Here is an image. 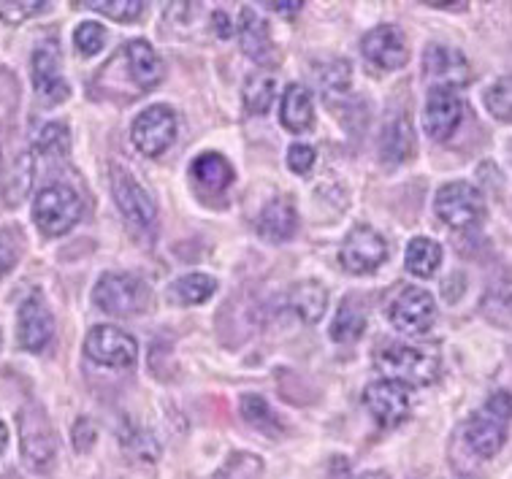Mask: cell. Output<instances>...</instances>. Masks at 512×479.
I'll list each match as a JSON object with an SVG mask.
<instances>
[{"label":"cell","instance_id":"cell-18","mask_svg":"<svg viewBox=\"0 0 512 479\" xmlns=\"http://www.w3.org/2000/svg\"><path fill=\"white\" fill-rule=\"evenodd\" d=\"M239 44H242L244 55L255 60L261 65H277L280 63V55H277V47L271 41L269 25L263 22L252 9H244L242 17H239Z\"/></svg>","mask_w":512,"mask_h":479},{"label":"cell","instance_id":"cell-20","mask_svg":"<svg viewBox=\"0 0 512 479\" xmlns=\"http://www.w3.org/2000/svg\"><path fill=\"white\" fill-rule=\"evenodd\" d=\"M125 60H128V71H131L133 82L139 84V90H152L163 82V74H166L163 60L144 38H136L125 47Z\"/></svg>","mask_w":512,"mask_h":479},{"label":"cell","instance_id":"cell-13","mask_svg":"<svg viewBox=\"0 0 512 479\" xmlns=\"http://www.w3.org/2000/svg\"><path fill=\"white\" fill-rule=\"evenodd\" d=\"M361 52L366 63L374 65L377 71H399L410 60V49L396 25H377L361 38Z\"/></svg>","mask_w":512,"mask_h":479},{"label":"cell","instance_id":"cell-26","mask_svg":"<svg viewBox=\"0 0 512 479\" xmlns=\"http://www.w3.org/2000/svg\"><path fill=\"white\" fill-rule=\"evenodd\" d=\"M366 331V314L355 301H342L339 312H336L334 323H331V339L339 344H353L364 336Z\"/></svg>","mask_w":512,"mask_h":479},{"label":"cell","instance_id":"cell-16","mask_svg":"<svg viewBox=\"0 0 512 479\" xmlns=\"http://www.w3.org/2000/svg\"><path fill=\"white\" fill-rule=\"evenodd\" d=\"M423 74L429 82H437V87H464L472 79V68L458 49L445 47V44H429L423 52Z\"/></svg>","mask_w":512,"mask_h":479},{"label":"cell","instance_id":"cell-37","mask_svg":"<svg viewBox=\"0 0 512 479\" xmlns=\"http://www.w3.org/2000/svg\"><path fill=\"white\" fill-rule=\"evenodd\" d=\"M44 9H47V3H41V0H0V19L9 25H19Z\"/></svg>","mask_w":512,"mask_h":479},{"label":"cell","instance_id":"cell-34","mask_svg":"<svg viewBox=\"0 0 512 479\" xmlns=\"http://www.w3.org/2000/svg\"><path fill=\"white\" fill-rule=\"evenodd\" d=\"M350 74H353V68L347 60H334L331 65H326L323 74H317V79H320V87L328 98H339L350 90V79H353Z\"/></svg>","mask_w":512,"mask_h":479},{"label":"cell","instance_id":"cell-19","mask_svg":"<svg viewBox=\"0 0 512 479\" xmlns=\"http://www.w3.org/2000/svg\"><path fill=\"white\" fill-rule=\"evenodd\" d=\"M298 228V214L296 206L290 201V195H280V198H271L263 206L261 217H258V233L271 244H282V241L293 239V233Z\"/></svg>","mask_w":512,"mask_h":479},{"label":"cell","instance_id":"cell-9","mask_svg":"<svg viewBox=\"0 0 512 479\" xmlns=\"http://www.w3.org/2000/svg\"><path fill=\"white\" fill-rule=\"evenodd\" d=\"M84 352L87 358L95 360L98 366H109V369H128L136 363L139 355V344L131 333L120 331L114 325H95L84 339Z\"/></svg>","mask_w":512,"mask_h":479},{"label":"cell","instance_id":"cell-24","mask_svg":"<svg viewBox=\"0 0 512 479\" xmlns=\"http://www.w3.org/2000/svg\"><path fill=\"white\" fill-rule=\"evenodd\" d=\"M410 155H415V133H412L410 122L399 117L396 122H391L385 133H382L380 141V157L385 163H404L410 160Z\"/></svg>","mask_w":512,"mask_h":479},{"label":"cell","instance_id":"cell-40","mask_svg":"<svg viewBox=\"0 0 512 479\" xmlns=\"http://www.w3.org/2000/svg\"><path fill=\"white\" fill-rule=\"evenodd\" d=\"M95 442V428L87 417H79L74 425V447L79 452H87Z\"/></svg>","mask_w":512,"mask_h":479},{"label":"cell","instance_id":"cell-27","mask_svg":"<svg viewBox=\"0 0 512 479\" xmlns=\"http://www.w3.org/2000/svg\"><path fill=\"white\" fill-rule=\"evenodd\" d=\"M274 95H277V79L271 74H252L247 76L244 82L242 98L244 109L250 114H266L274 103Z\"/></svg>","mask_w":512,"mask_h":479},{"label":"cell","instance_id":"cell-36","mask_svg":"<svg viewBox=\"0 0 512 479\" xmlns=\"http://www.w3.org/2000/svg\"><path fill=\"white\" fill-rule=\"evenodd\" d=\"M74 44L82 55H98L106 44V30L98 22H82L74 30Z\"/></svg>","mask_w":512,"mask_h":479},{"label":"cell","instance_id":"cell-44","mask_svg":"<svg viewBox=\"0 0 512 479\" xmlns=\"http://www.w3.org/2000/svg\"><path fill=\"white\" fill-rule=\"evenodd\" d=\"M358 479H391L385 471H366V474H361Z\"/></svg>","mask_w":512,"mask_h":479},{"label":"cell","instance_id":"cell-33","mask_svg":"<svg viewBox=\"0 0 512 479\" xmlns=\"http://www.w3.org/2000/svg\"><path fill=\"white\" fill-rule=\"evenodd\" d=\"M82 6L98 11L103 17L117 19V22H133L147 9V3H141V0H87Z\"/></svg>","mask_w":512,"mask_h":479},{"label":"cell","instance_id":"cell-8","mask_svg":"<svg viewBox=\"0 0 512 479\" xmlns=\"http://www.w3.org/2000/svg\"><path fill=\"white\" fill-rule=\"evenodd\" d=\"M131 139L141 155L158 157L163 155L174 139H177V114L166 103H155L141 111L133 120Z\"/></svg>","mask_w":512,"mask_h":479},{"label":"cell","instance_id":"cell-29","mask_svg":"<svg viewBox=\"0 0 512 479\" xmlns=\"http://www.w3.org/2000/svg\"><path fill=\"white\" fill-rule=\"evenodd\" d=\"M239 409H242V417L247 420V425H252L255 431L271 433V436L282 431V420L263 396H244Z\"/></svg>","mask_w":512,"mask_h":479},{"label":"cell","instance_id":"cell-14","mask_svg":"<svg viewBox=\"0 0 512 479\" xmlns=\"http://www.w3.org/2000/svg\"><path fill=\"white\" fill-rule=\"evenodd\" d=\"M33 87L47 103H63L71 95V87L60 74V47L55 38H47L33 52Z\"/></svg>","mask_w":512,"mask_h":479},{"label":"cell","instance_id":"cell-32","mask_svg":"<svg viewBox=\"0 0 512 479\" xmlns=\"http://www.w3.org/2000/svg\"><path fill=\"white\" fill-rule=\"evenodd\" d=\"M485 109L491 111L496 120H512V76L496 79V82L485 90Z\"/></svg>","mask_w":512,"mask_h":479},{"label":"cell","instance_id":"cell-5","mask_svg":"<svg viewBox=\"0 0 512 479\" xmlns=\"http://www.w3.org/2000/svg\"><path fill=\"white\" fill-rule=\"evenodd\" d=\"M19 452L33 471H47L55 461V431L49 415L38 404H28L19 412Z\"/></svg>","mask_w":512,"mask_h":479},{"label":"cell","instance_id":"cell-11","mask_svg":"<svg viewBox=\"0 0 512 479\" xmlns=\"http://www.w3.org/2000/svg\"><path fill=\"white\" fill-rule=\"evenodd\" d=\"M388 258V244L369 225H355L339 249V263L350 274H372Z\"/></svg>","mask_w":512,"mask_h":479},{"label":"cell","instance_id":"cell-25","mask_svg":"<svg viewBox=\"0 0 512 479\" xmlns=\"http://www.w3.org/2000/svg\"><path fill=\"white\" fill-rule=\"evenodd\" d=\"M404 263H407V271H410L412 277H434V271L442 266V247H439L434 239L418 236V239H412L410 244H407Z\"/></svg>","mask_w":512,"mask_h":479},{"label":"cell","instance_id":"cell-17","mask_svg":"<svg viewBox=\"0 0 512 479\" xmlns=\"http://www.w3.org/2000/svg\"><path fill=\"white\" fill-rule=\"evenodd\" d=\"M55 336V320H52V312L49 306L44 304V298L38 293H33L19 306L17 317V339L19 344L28 352H41L47 347L49 341Z\"/></svg>","mask_w":512,"mask_h":479},{"label":"cell","instance_id":"cell-6","mask_svg":"<svg viewBox=\"0 0 512 479\" xmlns=\"http://www.w3.org/2000/svg\"><path fill=\"white\" fill-rule=\"evenodd\" d=\"M388 320L396 331L407 336H423L437 323V304L434 295L423 287H401L388 304Z\"/></svg>","mask_w":512,"mask_h":479},{"label":"cell","instance_id":"cell-28","mask_svg":"<svg viewBox=\"0 0 512 479\" xmlns=\"http://www.w3.org/2000/svg\"><path fill=\"white\" fill-rule=\"evenodd\" d=\"M217 290V279L206 277V274H187V277L177 279L174 285H171V298L177 301V304L185 306H196L209 301Z\"/></svg>","mask_w":512,"mask_h":479},{"label":"cell","instance_id":"cell-22","mask_svg":"<svg viewBox=\"0 0 512 479\" xmlns=\"http://www.w3.org/2000/svg\"><path fill=\"white\" fill-rule=\"evenodd\" d=\"M280 122L290 133H304L315 125V103L304 84H288L282 95Z\"/></svg>","mask_w":512,"mask_h":479},{"label":"cell","instance_id":"cell-39","mask_svg":"<svg viewBox=\"0 0 512 479\" xmlns=\"http://www.w3.org/2000/svg\"><path fill=\"white\" fill-rule=\"evenodd\" d=\"M288 166L298 176L309 174L312 166H315V149L309 147V144H293L288 149Z\"/></svg>","mask_w":512,"mask_h":479},{"label":"cell","instance_id":"cell-4","mask_svg":"<svg viewBox=\"0 0 512 479\" xmlns=\"http://www.w3.org/2000/svg\"><path fill=\"white\" fill-rule=\"evenodd\" d=\"M82 198L74 187L49 185L33 201V220L44 236H63L82 217Z\"/></svg>","mask_w":512,"mask_h":479},{"label":"cell","instance_id":"cell-35","mask_svg":"<svg viewBox=\"0 0 512 479\" xmlns=\"http://www.w3.org/2000/svg\"><path fill=\"white\" fill-rule=\"evenodd\" d=\"M263 474V461L255 455H231L225 469L217 474V479H258Z\"/></svg>","mask_w":512,"mask_h":479},{"label":"cell","instance_id":"cell-10","mask_svg":"<svg viewBox=\"0 0 512 479\" xmlns=\"http://www.w3.org/2000/svg\"><path fill=\"white\" fill-rule=\"evenodd\" d=\"M364 406L369 409V415L377 420V425L396 428L412 412L410 387L393 382V379H377L364 390Z\"/></svg>","mask_w":512,"mask_h":479},{"label":"cell","instance_id":"cell-3","mask_svg":"<svg viewBox=\"0 0 512 479\" xmlns=\"http://www.w3.org/2000/svg\"><path fill=\"white\" fill-rule=\"evenodd\" d=\"M95 306L114 317H131V314L147 312L152 293L144 279L136 274H122V271H109L98 279L93 290Z\"/></svg>","mask_w":512,"mask_h":479},{"label":"cell","instance_id":"cell-42","mask_svg":"<svg viewBox=\"0 0 512 479\" xmlns=\"http://www.w3.org/2000/svg\"><path fill=\"white\" fill-rule=\"evenodd\" d=\"M269 9L280 11V14H296L298 9H304L301 0H293V3H269Z\"/></svg>","mask_w":512,"mask_h":479},{"label":"cell","instance_id":"cell-30","mask_svg":"<svg viewBox=\"0 0 512 479\" xmlns=\"http://www.w3.org/2000/svg\"><path fill=\"white\" fill-rule=\"evenodd\" d=\"M122 447H125V455L133 458L136 463H155L160 458V447L155 442V436L147 431H139V428H131V431L122 436Z\"/></svg>","mask_w":512,"mask_h":479},{"label":"cell","instance_id":"cell-7","mask_svg":"<svg viewBox=\"0 0 512 479\" xmlns=\"http://www.w3.org/2000/svg\"><path fill=\"white\" fill-rule=\"evenodd\" d=\"M434 212L450 228H475L485 217V198L469 182H447L434 198Z\"/></svg>","mask_w":512,"mask_h":479},{"label":"cell","instance_id":"cell-21","mask_svg":"<svg viewBox=\"0 0 512 479\" xmlns=\"http://www.w3.org/2000/svg\"><path fill=\"white\" fill-rule=\"evenodd\" d=\"M285 304H288L290 312H296L301 323L312 325L326 314L328 290L317 279H304V282H296L290 287L288 295H285Z\"/></svg>","mask_w":512,"mask_h":479},{"label":"cell","instance_id":"cell-31","mask_svg":"<svg viewBox=\"0 0 512 479\" xmlns=\"http://www.w3.org/2000/svg\"><path fill=\"white\" fill-rule=\"evenodd\" d=\"M71 147V133L63 122H49L36 133V149L41 155L63 157Z\"/></svg>","mask_w":512,"mask_h":479},{"label":"cell","instance_id":"cell-41","mask_svg":"<svg viewBox=\"0 0 512 479\" xmlns=\"http://www.w3.org/2000/svg\"><path fill=\"white\" fill-rule=\"evenodd\" d=\"M212 22H215V28H220V36H231V25H228V14L225 11H215Z\"/></svg>","mask_w":512,"mask_h":479},{"label":"cell","instance_id":"cell-15","mask_svg":"<svg viewBox=\"0 0 512 479\" xmlns=\"http://www.w3.org/2000/svg\"><path fill=\"white\" fill-rule=\"evenodd\" d=\"M464 117V103L450 87H434L423 109V128L434 141H447Z\"/></svg>","mask_w":512,"mask_h":479},{"label":"cell","instance_id":"cell-23","mask_svg":"<svg viewBox=\"0 0 512 479\" xmlns=\"http://www.w3.org/2000/svg\"><path fill=\"white\" fill-rule=\"evenodd\" d=\"M190 174H193L198 185L212 190V193H220V190H225L233 182V166L223 155H217V152L198 155L193 160V166H190Z\"/></svg>","mask_w":512,"mask_h":479},{"label":"cell","instance_id":"cell-12","mask_svg":"<svg viewBox=\"0 0 512 479\" xmlns=\"http://www.w3.org/2000/svg\"><path fill=\"white\" fill-rule=\"evenodd\" d=\"M112 193L114 201H117V209L122 212V217L139 228H149L158 220V206H155V198L144 190V187L133 179L128 171L114 166L112 168Z\"/></svg>","mask_w":512,"mask_h":479},{"label":"cell","instance_id":"cell-2","mask_svg":"<svg viewBox=\"0 0 512 479\" xmlns=\"http://www.w3.org/2000/svg\"><path fill=\"white\" fill-rule=\"evenodd\" d=\"M374 366L385 379L407 387L431 385L439 374V355L410 344H385L377 350Z\"/></svg>","mask_w":512,"mask_h":479},{"label":"cell","instance_id":"cell-38","mask_svg":"<svg viewBox=\"0 0 512 479\" xmlns=\"http://www.w3.org/2000/svg\"><path fill=\"white\" fill-rule=\"evenodd\" d=\"M19 260V239L17 233L0 231V279L17 266Z\"/></svg>","mask_w":512,"mask_h":479},{"label":"cell","instance_id":"cell-43","mask_svg":"<svg viewBox=\"0 0 512 479\" xmlns=\"http://www.w3.org/2000/svg\"><path fill=\"white\" fill-rule=\"evenodd\" d=\"M6 444H9V428H6V423L0 420V452L6 450Z\"/></svg>","mask_w":512,"mask_h":479},{"label":"cell","instance_id":"cell-1","mask_svg":"<svg viewBox=\"0 0 512 479\" xmlns=\"http://www.w3.org/2000/svg\"><path fill=\"white\" fill-rule=\"evenodd\" d=\"M512 420V393L499 390L488 398L480 409H477L472 420L466 423L464 439L469 450L480 455V458H494L496 452L502 450L507 442V431H510Z\"/></svg>","mask_w":512,"mask_h":479}]
</instances>
